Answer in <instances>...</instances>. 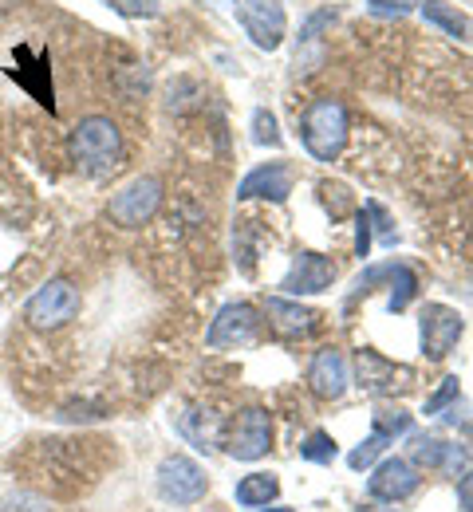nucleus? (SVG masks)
<instances>
[{"label":"nucleus","instance_id":"f257e3e1","mask_svg":"<svg viewBox=\"0 0 473 512\" xmlns=\"http://www.w3.org/2000/svg\"><path fill=\"white\" fill-rule=\"evenodd\" d=\"M71 162L83 178H111L123 162V134L111 119L91 115L71 130Z\"/></svg>","mask_w":473,"mask_h":512},{"label":"nucleus","instance_id":"f03ea898","mask_svg":"<svg viewBox=\"0 0 473 512\" xmlns=\"http://www.w3.org/2000/svg\"><path fill=\"white\" fill-rule=\"evenodd\" d=\"M300 134L312 158L332 162L347 146V111L339 99H312V107L300 119Z\"/></svg>","mask_w":473,"mask_h":512},{"label":"nucleus","instance_id":"7ed1b4c3","mask_svg":"<svg viewBox=\"0 0 473 512\" xmlns=\"http://www.w3.org/2000/svg\"><path fill=\"white\" fill-rule=\"evenodd\" d=\"M75 312H79V288L71 280H64V276L48 280L24 304V320H28V327H36V331H60L64 323L75 320Z\"/></svg>","mask_w":473,"mask_h":512},{"label":"nucleus","instance_id":"20e7f679","mask_svg":"<svg viewBox=\"0 0 473 512\" xmlns=\"http://www.w3.org/2000/svg\"><path fill=\"white\" fill-rule=\"evenodd\" d=\"M158 205H162V182L158 178H135L111 197L107 213L119 229H142L146 221H154Z\"/></svg>","mask_w":473,"mask_h":512},{"label":"nucleus","instance_id":"39448f33","mask_svg":"<svg viewBox=\"0 0 473 512\" xmlns=\"http://www.w3.org/2000/svg\"><path fill=\"white\" fill-rule=\"evenodd\" d=\"M205 489H209V477H205V469L198 461H190V457H166L158 465V493L166 501L194 505V501L205 497Z\"/></svg>","mask_w":473,"mask_h":512},{"label":"nucleus","instance_id":"423d86ee","mask_svg":"<svg viewBox=\"0 0 473 512\" xmlns=\"http://www.w3.org/2000/svg\"><path fill=\"white\" fill-rule=\"evenodd\" d=\"M237 16H241V28L253 36L257 48H265V52H276V48H280L284 28H288L280 0H241V12H237Z\"/></svg>","mask_w":473,"mask_h":512},{"label":"nucleus","instance_id":"0eeeda50","mask_svg":"<svg viewBox=\"0 0 473 512\" xmlns=\"http://www.w3.org/2000/svg\"><path fill=\"white\" fill-rule=\"evenodd\" d=\"M462 331H466V323H462V316L454 308L426 304V312H422V351H426V359H434V363L446 359L458 347Z\"/></svg>","mask_w":473,"mask_h":512},{"label":"nucleus","instance_id":"6e6552de","mask_svg":"<svg viewBox=\"0 0 473 512\" xmlns=\"http://www.w3.org/2000/svg\"><path fill=\"white\" fill-rule=\"evenodd\" d=\"M269 449H272L269 410H261V406L241 410V414H237V426H233V434H229V453H233L237 461H257V457H265Z\"/></svg>","mask_w":473,"mask_h":512},{"label":"nucleus","instance_id":"1a4fd4ad","mask_svg":"<svg viewBox=\"0 0 473 512\" xmlns=\"http://www.w3.org/2000/svg\"><path fill=\"white\" fill-rule=\"evenodd\" d=\"M414 489H418V469H414L410 461H403V457L379 461L375 473H371V481H367V493H371L375 501H387V505L406 501Z\"/></svg>","mask_w":473,"mask_h":512},{"label":"nucleus","instance_id":"9d476101","mask_svg":"<svg viewBox=\"0 0 473 512\" xmlns=\"http://www.w3.org/2000/svg\"><path fill=\"white\" fill-rule=\"evenodd\" d=\"M336 280V264L320 253H300L292 260V272L284 276V292L292 296H316V292H328Z\"/></svg>","mask_w":473,"mask_h":512},{"label":"nucleus","instance_id":"9b49d317","mask_svg":"<svg viewBox=\"0 0 473 512\" xmlns=\"http://www.w3.org/2000/svg\"><path fill=\"white\" fill-rule=\"evenodd\" d=\"M257 308H249V304H225L221 312H217V320L209 323V335H205V343L209 347H237V343H249L253 335H257Z\"/></svg>","mask_w":473,"mask_h":512},{"label":"nucleus","instance_id":"f8f14e48","mask_svg":"<svg viewBox=\"0 0 473 512\" xmlns=\"http://www.w3.org/2000/svg\"><path fill=\"white\" fill-rule=\"evenodd\" d=\"M355 375H359V386L371 390V394H391L395 386H406V379H410L406 367L391 363L379 351H359L355 355Z\"/></svg>","mask_w":473,"mask_h":512},{"label":"nucleus","instance_id":"ddd939ff","mask_svg":"<svg viewBox=\"0 0 473 512\" xmlns=\"http://www.w3.org/2000/svg\"><path fill=\"white\" fill-rule=\"evenodd\" d=\"M292 193V166L288 162H269V166H257L241 186L237 197L249 201V197H269V201H284Z\"/></svg>","mask_w":473,"mask_h":512},{"label":"nucleus","instance_id":"4468645a","mask_svg":"<svg viewBox=\"0 0 473 512\" xmlns=\"http://www.w3.org/2000/svg\"><path fill=\"white\" fill-rule=\"evenodd\" d=\"M308 383L320 398H343V390L351 383V371H347V359L339 355L336 347H324L316 359H312V371H308Z\"/></svg>","mask_w":473,"mask_h":512},{"label":"nucleus","instance_id":"2eb2a0df","mask_svg":"<svg viewBox=\"0 0 473 512\" xmlns=\"http://www.w3.org/2000/svg\"><path fill=\"white\" fill-rule=\"evenodd\" d=\"M269 320H272V327H276L280 335H288V339H300V335H312V331H316L320 316H316L312 308H300L296 300L272 296V300H269Z\"/></svg>","mask_w":473,"mask_h":512},{"label":"nucleus","instance_id":"dca6fc26","mask_svg":"<svg viewBox=\"0 0 473 512\" xmlns=\"http://www.w3.org/2000/svg\"><path fill=\"white\" fill-rule=\"evenodd\" d=\"M422 16H426V24L442 28L446 36H454V40H462V44L473 40L470 16H462V12H458L454 4H446V0H422Z\"/></svg>","mask_w":473,"mask_h":512},{"label":"nucleus","instance_id":"f3484780","mask_svg":"<svg viewBox=\"0 0 473 512\" xmlns=\"http://www.w3.org/2000/svg\"><path fill=\"white\" fill-rule=\"evenodd\" d=\"M414 457L426 465V469H442V473H458L462 465H466V449H458V446H446V442H418L414 446Z\"/></svg>","mask_w":473,"mask_h":512},{"label":"nucleus","instance_id":"a211bd4d","mask_svg":"<svg viewBox=\"0 0 473 512\" xmlns=\"http://www.w3.org/2000/svg\"><path fill=\"white\" fill-rule=\"evenodd\" d=\"M276 497H280V481L272 473H249L237 485V505H245V509H261V505H269Z\"/></svg>","mask_w":473,"mask_h":512},{"label":"nucleus","instance_id":"6ab92c4d","mask_svg":"<svg viewBox=\"0 0 473 512\" xmlns=\"http://www.w3.org/2000/svg\"><path fill=\"white\" fill-rule=\"evenodd\" d=\"M391 284H395V292H391V312H406V304H410L414 292H418L414 272H410L406 264H391Z\"/></svg>","mask_w":473,"mask_h":512},{"label":"nucleus","instance_id":"aec40b11","mask_svg":"<svg viewBox=\"0 0 473 512\" xmlns=\"http://www.w3.org/2000/svg\"><path fill=\"white\" fill-rule=\"evenodd\" d=\"M336 453H339L336 438H332V434H324V430H316V434L300 446V457H304V461H316V465H332V461H336Z\"/></svg>","mask_w":473,"mask_h":512},{"label":"nucleus","instance_id":"412c9836","mask_svg":"<svg viewBox=\"0 0 473 512\" xmlns=\"http://www.w3.org/2000/svg\"><path fill=\"white\" fill-rule=\"evenodd\" d=\"M410 414L406 410H375V434H383V438H403V434H410Z\"/></svg>","mask_w":473,"mask_h":512},{"label":"nucleus","instance_id":"4be33fe9","mask_svg":"<svg viewBox=\"0 0 473 512\" xmlns=\"http://www.w3.org/2000/svg\"><path fill=\"white\" fill-rule=\"evenodd\" d=\"M387 442H391V438H383V434H371L363 446H355L351 453H347V465H351V469H371V465H375V457L387 449Z\"/></svg>","mask_w":473,"mask_h":512},{"label":"nucleus","instance_id":"5701e85b","mask_svg":"<svg viewBox=\"0 0 473 512\" xmlns=\"http://www.w3.org/2000/svg\"><path fill=\"white\" fill-rule=\"evenodd\" d=\"M253 138H257L261 146H280V142H284V138H280V130H276V115L265 111V107L253 115Z\"/></svg>","mask_w":473,"mask_h":512},{"label":"nucleus","instance_id":"b1692460","mask_svg":"<svg viewBox=\"0 0 473 512\" xmlns=\"http://www.w3.org/2000/svg\"><path fill=\"white\" fill-rule=\"evenodd\" d=\"M367 8L375 16H406V12L422 8V0H367Z\"/></svg>","mask_w":473,"mask_h":512},{"label":"nucleus","instance_id":"393cba45","mask_svg":"<svg viewBox=\"0 0 473 512\" xmlns=\"http://www.w3.org/2000/svg\"><path fill=\"white\" fill-rule=\"evenodd\" d=\"M115 12H123V16H158L162 12V4L158 0H107Z\"/></svg>","mask_w":473,"mask_h":512},{"label":"nucleus","instance_id":"a878e982","mask_svg":"<svg viewBox=\"0 0 473 512\" xmlns=\"http://www.w3.org/2000/svg\"><path fill=\"white\" fill-rule=\"evenodd\" d=\"M450 398H458V379H454V375H450V379H442V386L434 390V398L426 402V414H438V410H442Z\"/></svg>","mask_w":473,"mask_h":512},{"label":"nucleus","instance_id":"bb28decb","mask_svg":"<svg viewBox=\"0 0 473 512\" xmlns=\"http://www.w3.org/2000/svg\"><path fill=\"white\" fill-rule=\"evenodd\" d=\"M458 501L466 505V512H473V473L462 477V485H458Z\"/></svg>","mask_w":473,"mask_h":512},{"label":"nucleus","instance_id":"cd10ccee","mask_svg":"<svg viewBox=\"0 0 473 512\" xmlns=\"http://www.w3.org/2000/svg\"><path fill=\"white\" fill-rule=\"evenodd\" d=\"M20 0H0V12H8V8H16Z\"/></svg>","mask_w":473,"mask_h":512},{"label":"nucleus","instance_id":"c85d7f7f","mask_svg":"<svg viewBox=\"0 0 473 512\" xmlns=\"http://www.w3.org/2000/svg\"><path fill=\"white\" fill-rule=\"evenodd\" d=\"M269 512H288V509H269Z\"/></svg>","mask_w":473,"mask_h":512}]
</instances>
